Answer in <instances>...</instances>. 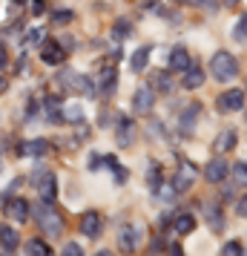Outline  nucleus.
Wrapping results in <instances>:
<instances>
[{
	"mask_svg": "<svg viewBox=\"0 0 247 256\" xmlns=\"http://www.w3.org/2000/svg\"><path fill=\"white\" fill-rule=\"evenodd\" d=\"M35 219L40 224V230L46 236H60L63 233V219L60 213L52 208V202H43V204H35Z\"/></svg>",
	"mask_w": 247,
	"mask_h": 256,
	"instance_id": "obj_1",
	"label": "nucleus"
},
{
	"mask_svg": "<svg viewBox=\"0 0 247 256\" xmlns=\"http://www.w3.org/2000/svg\"><path fill=\"white\" fill-rule=\"evenodd\" d=\"M210 75L216 81H233L236 75H239V64L230 52H216L210 60Z\"/></svg>",
	"mask_w": 247,
	"mask_h": 256,
	"instance_id": "obj_2",
	"label": "nucleus"
},
{
	"mask_svg": "<svg viewBox=\"0 0 247 256\" xmlns=\"http://www.w3.org/2000/svg\"><path fill=\"white\" fill-rule=\"evenodd\" d=\"M196 178H199V167L190 162H181L176 167V178H173V190L176 193H187L190 187L196 184Z\"/></svg>",
	"mask_w": 247,
	"mask_h": 256,
	"instance_id": "obj_3",
	"label": "nucleus"
},
{
	"mask_svg": "<svg viewBox=\"0 0 247 256\" xmlns=\"http://www.w3.org/2000/svg\"><path fill=\"white\" fill-rule=\"evenodd\" d=\"M35 187H37V196L43 198V202H55V196H58V178L49 173V170H40V173H35Z\"/></svg>",
	"mask_w": 247,
	"mask_h": 256,
	"instance_id": "obj_4",
	"label": "nucleus"
},
{
	"mask_svg": "<svg viewBox=\"0 0 247 256\" xmlns=\"http://www.w3.org/2000/svg\"><path fill=\"white\" fill-rule=\"evenodd\" d=\"M245 106V90H227L216 98V110L219 112H236Z\"/></svg>",
	"mask_w": 247,
	"mask_h": 256,
	"instance_id": "obj_5",
	"label": "nucleus"
},
{
	"mask_svg": "<svg viewBox=\"0 0 247 256\" xmlns=\"http://www.w3.org/2000/svg\"><path fill=\"white\" fill-rule=\"evenodd\" d=\"M155 104V90L153 86H138L135 95H132V110L138 112V116H147Z\"/></svg>",
	"mask_w": 247,
	"mask_h": 256,
	"instance_id": "obj_6",
	"label": "nucleus"
},
{
	"mask_svg": "<svg viewBox=\"0 0 247 256\" xmlns=\"http://www.w3.org/2000/svg\"><path fill=\"white\" fill-rule=\"evenodd\" d=\"M101 230H104V219H101V213H98V210H86L83 219H81V233L86 236V239H98Z\"/></svg>",
	"mask_w": 247,
	"mask_h": 256,
	"instance_id": "obj_7",
	"label": "nucleus"
},
{
	"mask_svg": "<svg viewBox=\"0 0 247 256\" xmlns=\"http://www.w3.org/2000/svg\"><path fill=\"white\" fill-rule=\"evenodd\" d=\"M63 58H66V52L60 46V40H43V44H40V60H43V64L58 66V64H63Z\"/></svg>",
	"mask_w": 247,
	"mask_h": 256,
	"instance_id": "obj_8",
	"label": "nucleus"
},
{
	"mask_svg": "<svg viewBox=\"0 0 247 256\" xmlns=\"http://www.w3.org/2000/svg\"><path fill=\"white\" fill-rule=\"evenodd\" d=\"M227 173H230V167L224 164V158H213V162L204 167V178H207L210 184H222L224 178H227Z\"/></svg>",
	"mask_w": 247,
	"mask_h": 256,
	"instance_id": "obj_9",
	"label": "nucleus"
},
{
	"mask_svg": "<svg viewBox=\"0 0 247 256\" xmlns=\"http://www.w3.org/2000/svg\"><path fill=\"white\" fill-rule=\"evenodd\" d=\"M204 219L210 224L213 233H222L224 230V216H222V204H216V202H207L204 204Z\"/></svg>",
	"mask_w": 247,
	"mask_h": 256,
	"instance_id": "obj_10",
	"label": "nucleus"
},
{
	"mask_svg": "<svg viewBox=\"0 0 247 256\" xmlns=\"http://www.w3.org/2000/svg\"><path fill=\"white\" fill-rule=\"evenodd\" d=\"M17 244H20L17 230L9 228V224H3V228H0V248H3L6 254H14V250H17Z\"/></svg>",
	"mask_w": 247,
	"mask_h": 256,
	"instance_id": "obj_11",
	"label": "nucleus"
},
{
	"mask_svg": "<svg viewBox=\"0 0 247 256\" xmlns=\"http://www.w3.org/2000/svg\"><path fill=\"white\" fill-rule=\"evenodd\" d=\"M201 116V104H190L184 112H181V118H178V127L184 130V132H190V130L196 127V121H199Z\"/></svg>",
	"mask_w": 247,
	"mask_h": 256,
	"instance_id": "obj_12",
	"label": "nucleus"
},
{
	"mask_svg": "<svg viewBox=\"0 0 247 256\" xmlns=\"http://www.w3.org/2000/svg\"><path fill=\"white\" fill-rule=\"evenodd\" d=\"M190 66V55L184 46H176L173 52H170V70L173 72H187Z\"/></svg>",
	"mask_w": 247,
	"mask_h": 256,
	"instance_id": "obj_13",
	"label": "nucleus"
},
{
	"mask_svg": "<svg viewBox=\"0 0 247 256\" xmlns=\"http://www.w3.org/2000/svg\"><path fill=\"white\" fill-rule=\"evenodd\" d=\"M6 213H9L14 222H26V219H29V204H26L23 198H9Z\"/></svg>",
	"mask_w": 247,
	"mask_h": 256,
	"instance_id": "obj_14",
	"label": "nucleus"
},
{
	"mask_svg": "<svg viewBox=\"0 0 247 256\" xmlns=\"http://www.w3.org/2000/svg\"><path fill=\"white\" fill-rule=\"evenodd\" d=\"M184 90H199L201 84H204V70H201V66H193V64H190L187 66V75H184Z\"/></svg>",
	"mask_w": 247,
	"mask_h": 256,
	"instance_id": "obj_15",
	"label": "nucleus"
},
{
	"mask_svg": "<svg viewBox=\"0 0 247 256\" xmlns=\"http://www.w3.org/2000/svg\"><path fill=\"white\" fill-rule=\"evenodd\" d=\"M132 136H135V124H132L130 118H121V124H118V144L121 147H130Z\"/></svg>",
	"mask_w": 247,
	"mask_h": 256,
	"instance_id": "obj_16",
	"label": "nucleus"
},
{
	"mask_svg": "<svg viewBox=\"0 0 247 256\" xmlns=\"http://www.w3.org/2000/svg\"><path fill=\"white\" fill-rule=\"evenodd\" d=\"M196 230V216L193 213H178L176 216V233L178 236H187V233Z\"/></svg>",
	"mask_w": 247,
	"mask_h": 256,
	"instance_id": "obj_17",
	"label": "nucleus"
},
{
	"mask_svg": "<svg viewBox=\"0 0 247 256\" xmlns=\"http://www.w3.org/2000/svg\"><path fill=\"white\" fill-rule=\"evenodd\" d=\"M236 141H239L236 130H224L222 136L216 138V150H219V152H230V150L236 147Z\"/></svg>",
	"mask_w": 247,
	"mask_h": 256,
	"instance_id": "obj_18",
	"label": "nucleus"
},
{
	"mask_svg": "<svg viewBox=\"0 0 247 256\" xmlns=\"http://www.w3.org/2000/svg\"><path fill=\"white\" fill-rule=\"evenodd\" d=\"M150 52H153L150 46H141V49H135V52H132V58H130L132 72H144V66H147V60H150Z\"/></svg>",
	"mask_w": 247,
	"mask_h": 256,
	"instance_id": "obj_19",
	"label": "nucleus"
},
{
	"mask_svg": "<svg viewBox=\"0 0 247 256\" xmlns=\"http://www.w3.org/2000/svg\"><path fill=\"white\" fill-rule=\"evenodd\" d=\"M46 150H49V141H43V138L26 141L23 147H20V152H23V156H46Z\"/></svg>",
	"mask_w": 247,
	"mask_h": 256,
	"instance_id": "obj_20",
	"label": "nucleus"
},
{
	"mask_svg": "<svg viewBox=\"0 0 247 256\" xmlns=\"http://www.w3.org/2000/svg\"><path fill=\"white\" fill-rule=\"evenodd\" d=\"M98 86H101V92H112V90H115V70H112V66H106V70H101Z\"/></svg>",
	"mask_w": 247,
	"mask_h": 256,
	"instance_id": "obj_21",
	"label": "nucleus"
},
{
	"mask_svg": "<svg viewBox=\"0 0 247 256\" xmlns=\"http://www.w3.org/2000/svg\"><path fill=\"white\" fill-rule=\"evenodd\" d=\"M147 184L153 193H161V164H150L147 170Z\"/></svg>",
	"mask_w": 247,
	"mask_h": 256,
	"instance_id": "obj_22",
	"label": "nucleus"
},
{
	"mask_svg": "<svg viewBox=\"0 0 247 256\" xmlns=\"http://www.w3.org/2000/svg\"><path fill=\"white\" fill-rule=\"evenodd\" d=\"M135 228H121V250H135Z\"/></svg>",
	"mask_w": 247,
	"mask_h": 256,
	"instance_id": "obj_23",
	"label": "nucleus"
},
{
	"mask_svg": "<svg viewBox=\"0 0 247 256\" xmlns=\"http://www.w3.org/2000/svg\"><path fill=\"white\" fill-rule=\"evenodd\" d=\"M26 254H32V256H37V254L49 256V254H52V248H49L46 242H40V239H32V242L26 244Z\"/></svg>",
	"mask_w": 247,
	"mask_h": 256,
	"instance_id": "obj_24",
	"label": "nucleus"
},
{
	"mask_svg": "<svg viewBox=\"0 0 247 256\" xmlns=\"http://www.w3.org/2000/svg\"><path fill=\"white\" fill-rule=\"evenodd\" d=\"M233 40H239V44H245V40H247V14H242V18L236 20V29H233Z\"/></svg>",
	"mask_w": 247,
	"mask_h": 256,
	"instance_id": "obj_25",
	"label": "nucleus"
},
{
	"mask_svg": "<svg viewBox=\"0 0 247 256\" xmlns=\"http://www.w3.org/2000/svg\"><path fill=\"white\" fill-rule=\"evenodd\" d=\"M230 170H233V176H236L239 184H247V162H236Z\"/></svg>",
	"mask_w": 247,
	"mask_h": 256,
	"instance_id": "obj_26",
	"label": "nucleus"
},
{
	"mask_svg": "<svg viewBox=\"0 0 247 256\" xmlns=\"http://www.w3.org/2000/svg\"><path fill=\"white\" fill-rule=\"evenodd\" d=\"M127 35H132V24L127 20V18L115 20V38H127Z\"/></svg>",
	"mask_w": 247,
	"mask_h": 256,
	"instance_id": "obj_27",
	"label": "nucleus"
},
{
	"mask_svg": "<svg viewBox=\"0 0 247 256\" xmlns=\"http://www.w3.org/2000/svg\"><path fill=\"white\" fill-rule=\"evenodd\" d=\"M155 75V86L161 90V92H170V78H167V72H153Z\"/></svg>",
	"mask_w": 247,
	"mask_h": 256,
	"instance_id": "obj_28",
	"label": "nucleus"
},
{
	"mask_svg": "<svg viewBox=\"0 0 247 256\" xmlns=\"http://www.w3.org/2000/svg\"><path fill=\"white\" fill-rule=\"evenodd\" d=\"M81 106H69V110H66V112H63V118H69L72 124H78V121H81Z\"/></svg>",
	"mask_w": 247,
	"mask_h": 256,
	"instance_id": "obj_29",
	"label": "nucleus"
},
{
	"mask_svg": "<svg viewBox=\"0 0 247 256\" xmlns=\"http://www.w3.org/2000/svg\"><path fill=\"white\" fill-rule=\"evenodd\" d=\"M222 254H227V256H239V254H242V244H239V242H227V244L222 248Z\"/></svg>",
	"mask_w": 247,
	"mask_h": 256,
	"instance_id": "obj_30",
	"label": "nucleus"
},
{
	"mask_svg": "<svg viewBox=\"0 0 247 256\" xmlns=\"http://www.w3.org/2000/svg\"><path fill=\"white\" fill-rule=\"evenodd\" d=\"M63 254H66V256H81L83 248H81V244H75V242H69L66 248H63Z\"/></svg>",
	"mask_w": 247,
	"mask_h": 256,
	"instance_id": "obj_31",
	"label": "nucleus"
},
{
	"mask_svg": "<svg viewBox=\"0 0 247 256\" xmlns=\"http://www.w3.org/2000/svg\"><path fill=\"white\" fill-rule=\"evenodd\" d=\"M43 9H46V0H32V12L35 14H40Z\"/></svg>",
	"mask_w": 247,
	"mask_h": 256,
	"instance_id": "obj_32",
	"label": "nucleus"
},
{
	"mask_svg": "<svg viewBox=\"0 0 247 256\" xmlns=\"http://www.w3.org/2000/svg\"><path fill=\"white\" fill-rule=\"evenodd\" d=\"M40 40H43V32H40V29H35V32L29 35V44H40Z\"/></svg>",
	"mask_w": 247,
	"mask_h": 256,
	"instance_id": "obj_33",
	"label": "nucleus"
},
{
	"mask_svg": "<svg viewBox=\"0 0 247 256\" xmlns=\"http://www.w3.org/2000/svg\"><path fill=\"white\" fill-rule=\"evenodd\" d=\"M236 210H239V216H247V196L242 198L239 204H236Z\"/></svg>",
	"mask_w": 247,
	"mask_h": 256,
	"instance_id": "obj_34",
	"label": "nucleus"
},
{
	"mask_svg": "<svg viewBox=\"0 0 247 256\" xmlns=\"http://www.w3.org/2000/svg\"><path fill=\"white\" fill-rule=\"evenodd\" d=\"M69 18H72L69 12H58V14H55V20H58V24H60V20H63V24H66V20H69Z\"/></svg>",
	"mask_w": 247,
	"mask_h": 256,
	"instance_id": "obj_35",
	"label": "nucleus"
},
{
	"mask_svg": "<svg viewBox=\"0 0 247 256\" xmlns=\"http://www.w3.org/2000/svg\"><path fill=\"white\" fill-rule=\"evenodd\" d=\"M3 66H6V46L0 44V70H3Z\"/></svg>",
	"mask_w": 247,
	"mask_h": 256,
	"instance_id": "obj_36",
	"label": "nucleus"
},
{
	"mask_svg": "<svg viewBox=\"0 0 247 256\" xmlns=\"http://www.w3.org/2000/svg\"><path fill=\"white\" fill-rule=\"evenodd\" d=\"M224 3H227V6H236V3H239V0H224Z\"/></svg>",
	"mask_w": 247,
	"mask_h": 256,
	"instance_id": "obj_37",
	"label": "nucleus"
}]
</instances>
